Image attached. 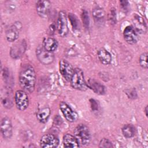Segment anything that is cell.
Segmentation results:
<instances>
[{
	"instance_id": "cell-27",
	"label": "cell",
	"mask_w": 148,
	"mask_h": 148,
	"mask_svg": "<svg viewBox=\"0 0 148 148\" xmlns=\"http://www.w3.org/2000/svg\"><path fill=\"white\" fill-rule=\"evenodd\" d=\"M108 20L111 24H116V11L114 8L110 9L108 14Z\"/></svg>"
},
{
	"instance_id": "cell-14",
	"label": "cell",
	"mask_w": 148,
	"mask_h": 148,
	"mask_svg": "<svg viewBox=\"0 0 148 148\" xmlns=\"http://www.w3.org/2000/svg\"><path fill=\"white\" fill-rule=\"evenodd\" d=\"M125 40L130 45H134L138 41V35L135 29L131 26H127L123 31Z\"/></svg>"
},
{
	"instance_id": "cell-24",
	"label": "cell",
	"mask_w": 148,
	"mask_h": 148,
	"mask_svg": "<svg viewBox=\"0 0 148 148\" xmlns=\"http://www.w3.org/2000/svg\"><path fill=\"white\" fill-rule=\"evenodd\" d=\"M68 17L72 28L74 29H78L79 28V21L76 16L72 13H69Z\"/></svg>"
},
{
	"instance_id": "cell-33",
	"label": "cell",
	"mask_w": 148,
	"mask_h": 148,
	"mask_svg": "<svg viewBox=\"0 0 148 148\" xmlns=\"http://www.w3.org/2000/svg\"><path fill=\"white\" fill-rule=\"evenodd\" d=\"M54 31H55V26H54V25L52 24V25H50V27L49 28V34L50 35H52V34H54Z\"/></svg>"
},
{
	"instance_id": "cell-9",
	"label": "cell",
	"mask_w": 148,
	"mask_h": 148,
	"mask_svg": "<svg viewBox=\"0 0 148 148\" xmlns=\"http://www.w3.org/2000/svg\"><path fill=\"white\" fill-rule=\"evenodd\" d=\"M27 47L25 40H21L14 44L10 49V55L13 59L20 58L24 53Z\"/></svg>"
},
{
	"instance_id": "cell-5",
	"label": "cell",
	"mask_w": 148,
	"mask_h": 148,
	"mask_svg": "<svg viewBox=\"0 0 148 148\" xmlns=\"http://www.w3.org/2000/svg\"><path fill=\"white\" fill-rule=\"evenodd\" d=\"M36 54L38 60L43 65H49L54 60V56L53 52L47 51L43 46H39L36 48Z\"/></svg>"
},
{
	"instance_id": "cell-18",
	"label": "cell",
	"mask_w": 148,
	"mask_h": 148,
	"mask_svg": "<svg viewBox=\"0 0 148 148\" xmlns=\"http://www.w3.org/2000/svg\"><path fill=\"white\" fill-rule=\"evenodd\" d=\"M97 55L99 61L103 65H108L112 61L111 54L104 48H101L98 51Z\"/></svg>"
},
{
	"instance_id": "cell-34",
	"label": "cell",
	"mask_w": 148,
	"mask_h": 148,
	"mask_svg": "<svg viewBox=\"0 0 148 148\" xmlns=\"http://www.w3.org/2000/svg\"><path fill=\"white\" fill-rule=\"evenodd\" d=\"M145 115L146 117H147V106H146L145 108Z\"/></svg>"
},
{
	"instance_id": "cell-29",
	"label": "cell",
	"mask_w": 148,
	"mask_h": 148,
	"mask_svg": "<svg viewBox=\"0 0 148 148\" xmlns=\"http://www.w3.org/2000/svg\"><path fill=\"white\" fill-rule=\"evenodd\" d=\"M2 103L5 108L9 109L13 106V102L10 98L9 97H4L2 100Z\"/></svg>"
},
{
	"instance_id": "cell-22",
	"label": "cell",
	"mask_w": 148,
	"mask_h": 148,
	"mask_svg": "<svg viewBox=\"0 0 148 148\" xmlns=\"http://www.w3.org/2000/svg\"><path fill=\"white\" fill-rule=\"evenodd\" d=\"M122 133L125 138H131L133 137L135 134V128L132 124H125L122 128Z\"/></svg>"
},
{
	"instance_id": "cell-2",
	"label": "cell",
	"mask_w": 148,
	"mask_h": 148,
	"mask_svg": "<svg viewBox=\"0 0 148 148\" xmlns=\"http://www.w3.org/2000/svg\"><path fill=\"white\" fill-rule=\"evenodd\" d=\"M74 136L79 145H87L91 140V135L89 128L83 124H79L74 130Z\"/></svg>"
},
{
	"instance_id": "cell-20",
	"label": "cell",
	"mask_w": 148,
	"mask_h": 148,
	"mask_svg": "<svg viewBox=\"0 0 148 148\" xmlns=\"http://www.w3.org/2000/svg\"><path fill=\"white\" fill-rule=\"evenodd\" d=\"M92 16L95 22L98 24H101L104 21L105 12L103 10L99 7L95 8L92 12Z\"/></svg>"
},
{
	"instance_id": "cell-32",
	"label": "cell",
	"mask_w": 148,
	"mask_h": 148,
	"mask_svg": "<svg viewBox=\"0 0 148 148\" xmlns=\"http://www.w3.org/2000/svg\"><path fill=\"white\" fill-rule=\"evenodd\" d=\"M120 5L121 6V8H123V10H127V9H128V1H121L120 2Z\"/></svg>"
},
{
	"instance_id": "cell-28",
	"label": "cell",
	"mask_w": 148,
	"mask_h": 148,
	"mask_svg": "<svg viewBox=\"0 0 148 148\" xmlns=\"http://www.w3.org/2000/svg\"><path fill=\"white\" fill-rule=\"evenodd\" d=\"M113 147V146L111 141L106 138L102 139L99 143V147L101 148H111Z\"/></svg>"
},
{
	"instance_id": "cell-7",
	"label": "cell",
	"mask_w": 148,
	"mask_h": 148,
	"mask_svg": "<svg viewBox=\"0 0 148 148\" xmlns=\"http://www.w3.org/2000/svg\"><path fill=\"white\" fill-rule=\"evenodd\" d=\"M59 69L63 77L66 80L70 82L75 69L72 65L66 60L62 59L59 62Z\"/></svg>"
},
{
	"instance_id": "cell-8",
	"label": "cell",
	"mask_w": 148,
	"mask_h": 148,
	"mask_svg": "<svg viewBox=\"0 0 148 148\" xmlns=\"http://www.w3.org/2000/svg\"><path fill=\"white\" fill-rule=\"evenodd\" d=\"M59 145L58 138L53 134H46L40 140V146L43 148L57 147Z\"/></svg>"
},
{
	"instance_id": "cell-3",
	"label": "cell",
	"mask_w": 148,
	"mask_h": 148,
	"mask_svg": "<svg viewBox=\"0 0 148 148\" xmlns=\"http://www.w3.org/2000/svg\"><path fill=\"white\" fill-rule=\"evenodd\" d=\"M70 82L71 86L77 90L84 91L88 88L84 79V73L79 68H75Z\"/></svg>"
},
{
	"instance_id": "cell-1",
	"label": "cell",
	"mask_w": 148,
	"mask_h": 148,
	"mask_svg": "<svg viewBox=\"0 0 148 148\" xmlns=\"http://www.w3.org/2000/svg\"><path fill=\"white\" fill-rule=\"evenodd\" d=\"M18 80L24 91L26 92H32L36 83V73L34 67L30 64L24 65L19 73Z\"/></svg>"
},
{
	"instance_id": "cell-12",
	"label": "cell",
	"mask_w": 148,
	"mask_h": 148,
	"mask_svg": "<svg viewBox=\"0 0 148 148\" xmlns=\"http://www.w3.org/2000/svg\"><path fill=\"white\" fill-rule=\"evenodd\" d=\"M1 131L3 138L5 139H10L13 134L11 120L8 117H3L1 122Z\"/></svg>"
},
{
	"instance_id": "cell-25",
	"label": "cell",
	"mask_w": 148,
	"mask_h": 148,
	"mask_svg": "<svg viewBox=\"0 0 148 148\" xmlns=\"http://www.w3.org/2000/svg\"><path fill=\"white\" fill-rule=\"evenodd\" d=\"M139 62L140 66L142 68L144 69L147 68V53H143L142 54H140L139 58Z\"/></svg>"
},
{
	"instance_id": "cell-10",
	"label": "cell",
	"mask_w": 148,
	"mask_h": 148,
	"mask_svg": "<svg viewBox=\"0 0 148 148\" xmlns=\"http://www.w3.org/2000/svg\"><path fill=\"white\" fill-rule=\"evenodd\" d=\"M21 28L20 22H16L10 25L6 31V39L8 42H12L17 40L19 36V32Z\"/></svg>"
},
{
	"instance_id": "cell-19",
	"label": "cell",
	"mask_w": 148,
	"mask_h": 148,
	"mask_svg": "<svg viewBox=\"0 0 148 148\" xmlns=\"http://www.w3.org/2000/svg\"><path fill=\"white\" fill-rule=\"evenodd\" d=\"M58 45L57 40L51 37L45 38L43 42V47L45 50L50 52L55 51L57 49Z\"/></svg>"
},
{
	"instance_id": "cell-16",
	"label": "cell",
	"mask_w": 148,
	"mask_h": 148,
	"mask_svg": "<svg viewBox=\"0 0 148 148\" xmlns=\"http://www.w3.org/2000/svg\"><path fill=\"white\" fill-rule=\"evenodd\" d=\"M87 87L91 89L95 93L103 95L105 92V87L101 83L94 79H90L86 82Z\"/></svg>"
},
{
	"instance_id": "cell-23",
	"label": "cell",
	"mask_w": 148,
	"mask_h": 148,
	"mask_svg": "<svg viewBox=\"0 0 148 148\" xmlns=\"http://www.w3.org/2000/svg\"><path fill=\"white\" fill-rule=\"evenodd\" d=\"M3 80L6 84L7 86L8 87H10V85L13 84V78L12 77L11 74L10 73V71L7 68H4L3 69V73H2Z\"/></svg>"
},
{
	"instance_id": "cell-4",
	"label": "cell",
	"mask_w": 148,
	"mask_h": 148,
	"mask_svg": "<svg viewBox=\"0 0 148 148\" xmlns=\"http://www.w3.org/2000/svg\"><path fill=\"white\" fill-rule=\"evenodd\" d=\"M14 102L18 110H25L29 105V99L26 92L20 90L16 91L14 94Z\"/></svg>"
},
{
	"instance_id": "cell-17",
	"label": "cell",
	"mask_w": 148,
	"mask_h": 148,
	"mask_svg": "<svg viewBox=\"0 0 148 148\" xmlns=\"http://www.w3.org/2000/svg\"><path fill=\"white\" fill-rule=\"evenodd\" d=\"M63 145L65 147H78L80 146L77 140L74 135L70 134H66L62 139Z\"/></svg>"
},
{
	"instance_id": "cell-30",
	"label": "cell",
	"mask_w": 148,
	"mask_h": 148,
	"mask_svg": "<svg viewBox=\"0 0 148 148\" xmlns=\"http://www.w3.org/2000/svg\"><path fill=\"white\" fill-rule=\"evenodd\" d=\"M126 94L128 98L131 99H135L137 97V94L135 89H128L126 91Z\"/></svg>"
},
{
	"instance_id": "cell-15",
	"label": "cell",
	"mask_w": 148,
	"mask_h": 148,
	"mask_svg": "<svg viewBox=\"0 0 148 148\" xmlns=\"http://www.w3.org/2000/svg\"><path fill=\"white\" fill-rule=\"evenodd\" d=\"M132 22L134 29L136 32L140 34H145L147 32V25L144 18L136 14L134 15Z\"/></svg>"
},
{
	"instance_id": "cell-26",
	"label": "cell",
	"mask_w": 148,
	"mask_h": 148,
	"mask_svg": "<svg viewBox=\"0 0 148 148\" xmlns=\"http://www.w3.org/2000/svg\"><path fill=\"white\" fill-rule=\"evenodd\" d=\"M82 20L83 23V25L86 28H88L90 25V18L88 12L84 9L82 13Z\"/></svg>"
},
{
	"instance_id": "cell-6",
	"label": "cell",
	"mask_w": 148,
	"mask_h": 148,
	"mask_svg": "<svg viewBox=\"0 0 148 148\" xmlns=\"http://www.w3.org/2000/svg\"><path fill=\"white\" fill-rule=\"evenodd\" d=\"M57 29L58 34L62 37H65L69 32L67 17L66 13L64 11H60L58 13Z\"/></svg>"
},
{
	"instance_id": "cell-11",
	"label": "cell",
	"mask_w": 148,
	"mask_h": 148,
	"mask_svg": "<svg viewBox=\"0 0 148 148\" xmlns=\"http://www.w3.org/2000/svg\"><path fill=\"white\" fill-rule=\"evenodd\" d=\"M59 106L62 114L68 121L73 122L76 121L77 119V113L74 112L66 102L62 101L60 103Z\"/></svg>"
},
{
	"instance_id": "cell-31",
	"label": "cell",
	"mask_w": 148,
	"mask_h": 148,
	"mask_svg": "<svg viewBox=\"0 0 148 148\" xmlns=\"http://www.w3.org/2000/svg\"><path fill=\"white\" fill-rule=\"evenodd\" d=\"M90 102L91 107L92 110H97L98 107V103H97V101L94 99H90Z\"/></svg>"
},
{
	"instance_id": "cell-13",
	"label": "cell",
	"mask_w": 148,
	"mask_h": 148,
	"mask_svg": "<svg viewBox=\"0 0 148 148\" xmlns=\"http://www.w3.org/2000/svg\"><path fill=\"white\" fill-rule=\"evenodd\" d=\"M51 3L49 1H39L36 2V9L38 15L42 18L48 17L51 8Z\"/></svg>"
},
{
	"instance_id": "cell-21",
	"label": "cell",
	"mask_w": 148,
	"mask_h": 148,
	"mask_svg": "<svg viewBox=\"0 0 148 148\" xmlns=\"http://www.w3.org/2000/svg\"><path fill=\"white\" fill-rule=\"evenodd\" d=\"M50 113L51 111L49 108H43L38 112L36 113V118L40 123H45L49 118Z\"/></svg>"
}]
</instances>
